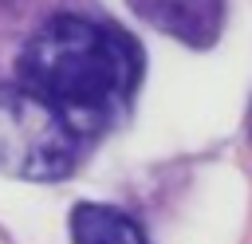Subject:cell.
Returning <instances> with one entry per match:
<instances>
[{
    "mask_svg": "<svg viewBox=\"0 0 252 244\" xmlns=\"http://www.w3.org/2000/svg\"><path fill=\"white\" fill-rule=\"evenodd\" d=\"M138 79V43L122 28L83 16L47 20L20 55V83L51 102L83 138L114 126L126 114Z\"/></svg>",
    "mask_w": 252,
    "mask_h": 244,
    "instance_id": "obj_1",
    "label": "cell"
},
{
    "mask_svg": "<svg viewBox=\"0 0 252 244\" xmlns=\"http://www.w3.org/2000/svg\"><path fill=\"white\" fill-rule=\"evenodd\" d=\"M83 134L24 83H0V169L24 181H59L79 165Z\"/></svg>",
    "mask_w": 252,
    "mask_h": 244,
    "instance_id": "obj_2",
    "label": "cell"
},
{
    "mask_svg": "<svg viewBox=\"0 0 252 244\" xmlns=\"http://www.w3.org/2000/svg\"><path fill=\"white\" fill-rule=\"evenodd\" d=\"M130 8L158 31L189 43V47H209L220 35L224 4L220 0H130Z\"/></svg>",
    "mask_w": 252,
    "mask_h": 244,
    "instance_id": "obj_3",
    "label": "cell"
},
{
    "mask_svg": "<svg viewBox=\"0 0 252 244\" xmlns=\"http://www.w3.org/2000/svg\"><path fill=\"white\" fill-rule=\"evenodd\" d=\"M71 244H146L142 228L110 205H75Z\"/></svg>",
    "mask_w": 252,
    "mask_h": 244,
    "instance_id": "obj_4",
    "label": "cell"
}]
</instances>
